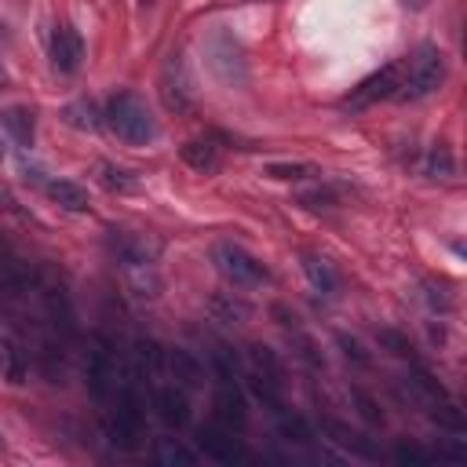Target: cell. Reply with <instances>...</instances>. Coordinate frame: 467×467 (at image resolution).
<instances>
[{"mask_svg": "<svg viewBox=\"0 0 467 467\" xmlns=\"http://www.w3.org/2000/svg\"><path fill=\"white\" fill-rule=\"evenodd\" d=\"M106 124H109V131L120 139V142H128V146H146V142H153L157 139V120H153V113H150V106L135 95V91H117L109 102H106Z\"/></svg>", "mask_w": 467, "mask_h": 467, "instance_id": "obj_1", "label": "cell"}, {"mask_svg": "<svg viewBox=\"0 0 467 467\" xmlns=\"http://www.w3.org/2000/svg\"><path fill=\"white\" fill-rule=\"evenodd\" d=\"M445 80V55L434 47V44H423L412 58H405V77H401V88L394 99L401 102H420L427 95H434Z\"/></svg>", "mask_w": 467, "mask_h": 467, "instance_id": "obj_2", "label": "cell"}, {"mask_svg": "<svg viewBox=\"0 0 467 467\" xmlns=\"http://www.w3.org/2000/svg\"><path fill=\"white\" fill-rule=\"evenodd\" d=\"M212 263H215V270L234 285V288H255V285H263L270 274H266V266L248 252V248H241V244H234V241H219L215 248H212Z\"/></svg>", "mask_w": 467, "mask_h": 467, "instance_id": "obj_3", "label": "cell"}, {"mask_svg": "<svg viewBox=\"0 0 467 467\" xmlns=\"http://www.w3.org/2000/svg\"><path fill=\"white\" fill-rule=\"evenodd\" d=\"M84 376H88V390L95 398H109L120 383V368H117V354L106 339H95V347L88 350V365H84Z\"/></svg>", "mask_w": 467, "mask_h": 467, "instance_id": "obj_4", "label": "cell"}, {"mask_svg": "<svg viewBox=\"0 0 467 467\" xmlns=\"http://www.w3.org/2000/svg\"><path fill=\"white\" fill-rule=\"evenodd\" d=\"M161 99L171 113H190L193 109V80L186 73L182 55H168V62L161 69Z\"/></svg>", "mask_w": 467, "mask_h": 467, "instance_id": "obj_5", "label": "cell"}, {"mask_svg": "<svg viewBox=\"0 0 467 467\" xmlns=\"http://www.w3.org/2000/svg\"><path fill=\"white\" fill-rule=\"evenodd\" d=\"M401 77H405V58H394V62H387L379 73H372L368 80H361L358 91H354L347 102H350V106H372V102H379V99H394L398 88H401Z\"/></svg>", "mask_w": 467, "mask_h": 467, "instance_id": "obj_6", "label": "cell"}, {"mask_svg": "<svg viewBox=\"0 0 467 467\" xmlns=\"http://www.w3.org/2000/svg\"><path fill=\"white\" fill-rule=\"evenodd\" d=\"M109 252L120 266H131V263H157L161 244L139 230H109Z\"/></svg>", "mask_w": 467, "mask_h": 467, "instance_id": "obj_7", "label": "cell"}, {"mask_svg": "<svg viewBox=\"0 0 467 467\" xmlns=\"http://www.w3.org/2000/svg\"><path fill=\"white\" fill-rule=\"evenodd\" d=\"M197 445H201V452H204L208 460H215V463H237V460H244L241 441H237L234 431L223 427V423H204V427L197 431Z\"/></svg>", "mask_w": 467, "mask_h": 467, "instance_id": "obj_8", "label": "cell"}, {"mask_svg": "<svg viewBox=\"0 0 467 467\" xmlns=\"http://www.w3.org/2000/svg\"><path fill=\"white\" fill-rule=\"evenodd\" d=\"M80 62H84V40H80V33L73 26H66V22L55 26V33H51V66L58 73H77Z\"/></svg>", "mask_w": 467, "mask_h": 467, "instance_id": "obj_9", "label": "cell"}, {"mask_svg": "<svg viewBox=\"0 0 467 467\" xmlns=\"http://www.w3.org/2000/svg\"><path fill=\"white\" fill-rule=\"evenodd\" d=\"M212 405H215V420H219L223 427H230V431H241V427H244L248 405H244V394H241L237 379H219Z\"/></svg>", "mask_w": 467, "mask_h": 467, "instance_id": "obj_10", "label": "cell"}, {"mask_svg": "<svg viewBox=\"0 0 467 467\" xmlns=\"http://www.w3.org/2000/svg\"><path fill=\"white\" fill-rule=\"evenodd\" d=\"M102 431H106V441L113 449H120V452H135L142 445V416H131L124 409H117L113 416H106Z\"/></svg>", "mask_w": 467, "mask_h": 467, "instance_id": "obj_11", "label": "cell"}, {"mask_svg": "<svg viewBox=\"0 0 467 467\" xmlns=\"http://www.w3.org/2000/svg\"><path fill=\"white\" fill-rule=\"evenodd\" d=\"M321 434H325L328 441H336L339 449H347V452L361 456V460H379V449H376L361 431H350L347 423H339V420H332V416H325V420H321Z\"/></svg>", "mask_w": 467, "mask_h": 467, "instance_id": "obj_12", "label": "cell"}, {"mask_svg": "<svg viewBox=\"0 0 467 467\" xmlns=\"http://www.w3.org/2000/svg\"><path fill=\"white\" fill-rule=\"evenodd\" d=\"M153 409H157V416H161V423L164 427H186L190 423V401H186V390L182 387H157V394H153Z\"/></svg>", "mask_w": 467, "mask_h": 467, "instance_id": "obj_13", "label": "cell"}, {"mask_svg": "<svg viewBox=\"0 0 467 467\" xmlns=\"http://www.w3.org/2000/svg\"><path fill=\"white\" fill-rule=\"evenodd\" d=\"M164 372H168V376L175 379V387H182V390H193V387H201V379H204L201 361H197L190 350H182V347L164 350Z\"/></svg>", "mask_w": 467, "mask_h": 467, "instance_id": "obj_14", "label": "cell"}, {"mask_svg": "<svg viewBox=\"0 0 467 467\" xmlns=\"http://www.w3.org/2000/svg\"><path fill=\"white\" fill-rule=\"evenodd\" d=\"M120 274H124V288H128L135 299H157V296H161L157 263H131V266H120Z\"/></svg>", "mask_w": 467, "mask_h": 467, "instance_id": "obj_15", "label": "cell"}, {"mask_svg": "<svg viewBox=\"0 0 467 467\" xmlns=\"http://www.w3.org/2000/svg\"><path fill=\"white\" fill-rule=\"evenodd\" d=\"M303 274H306L310 288H314V292H321L325 299H332V296L339 292V274H336V266H332L325 255L306 252V255H303Z\"/></svg>", "mask_w": 467, "mask_h": 467, "instance_id": "obj_16", "label": "cell"}, {"mask_svg": "<svg viewBox=\"0 0 467 467\" xmlns=\"http://www.w3.org/2000/svg\"><path fill=\"white\" fill-rule=\"evenodd\" d=\"M135 379H157L164 376V347L153 339H135Z\"/></svg>", "mask_w": 467, "mask_h": 467, "instance_id": "obj_17", "label": "cell"}, {"mask_svg": "<svg viewBox=\"0 0 467 467\" xmlns=\"http://www.w3.org/2000/svg\"><path fill=\"white\" fill-rule=\"evenodd\" d=\"M208 310H212V317L223 321V325H241V321L252 317V306H248L241 296H234V292H215V296L208 299Z\"/></svg>", "mask_w": 467, "mask_h": 467, "instance_id": "obj_18", "label": "cell"}, {"mask_svg": "<svg viewBox=\"0 0 467 467\" xmlns=\"http://www.w3.org/2000/svg\"><path fill=\"white\" fill-rule=\"evenodd\" d=\"M0 376L15 387L26 383V376H29V354L15 339H0Z\"/></svg>", "mask_w": 467, "mask_h": 467, "instance_id": "obj_19", "label": "cell"}, {"mask_svg": "<svg viewBox=\"0 0 467 467\" xmlns=\"http://www.w3.org/2000/svg\"><path fill=\"white\" fill-rule=\"evenodd\" d=\"M0 124L7 128V135H11L18 146H33V135H36L33 109H26V106H7V109L0 113Z\"/></svg>", "mask_w": 467, "mask_h": 467, "instance_id": "obj_20", "label": "cell"}, {"mask_svg": "<svg viewBox=\"0 0 467 467\" xmlns=\"http://www.w3.org/2000/svg\"><path fill=\"white\" fill-rule=\"evenodd\" d=\"M47 197H51L55 204H62L66 212H88V208H91L88 190H84L80 182H69V179H51V182H47Z\"/></svg>", "mask_w": 467, "mask_h": 467, "instance_id": "obj_21", "label": "cell"}, {"mask_svg": "<svg viewBox=\"0 0 467 467\" xmlns=\"http://www.w3.org/2000/svg\"><path fill=\"white\" fill-rule=\"evenodd\" d=\"M182 161L193 168V171H215L219 168V146L215 142H208V139H190V142H182Z\"/></svg>", "mask_w": 467, "mask_h": 467, "instance_id": "obj_22", "label": "cell"}, {"mask_svg": "<svg viewBox=\"0 0 467 467\" xmlns=\"http://www.w3.org/2000/svg\"><path fill=\"white\" fill-rule=\"evenodd\" d=\"M153 456H157V463H164V467H193L197 463V456L179 441V438H157L153 441Z\"/></svg>", "mask_w": 467, "mask_h": 467, "instance_id": "obj_23", "label": "cell"}, {"mask_svg": "<svg viewBox=\"0 0 467 467\" xmlns=\"http://www.w3.org/2000/svg\"><path fill=\"white\" fill-rule=\"evenodd\" d=\"M99 182H102L109 193H135V190H139V175L128 171V168H117V164H109V161L99 164Z\"/></svg>", "mask_w": 467, "mask_h": 467, "instance_id": "obj_24", "label": "cell"}, {"mask_svg": "<svg viewBox=\"0 0 467 467\" xmlns=\"http://www.w3.org/2000/svg\"><path fill=\"white\" fill-rule=\"evenodd\" d=\"M248 361H252V372H259V376H266V379H277V383H281L285 365H281L277 350H270V347H263V343H252V347H248Z\"/></svg>", "mask_w": 467, "mask_h": 467, "instance_id": "obj_25", "label": "cell"}, {"mask_svg": "<svg viewBox=\"0 0 467 467\" xmlns=\"http://www.w3.org/2000/svg\"><path fill=\"white\" fill-rule=\"evenodd\" d=\"M277 434L285 441H292V445H310V438H314L310 423L303 416H296V412H285V409L277 412Z\"/></svg>", "mask_w": 467, "mask_h": 467, "instance_id": "obj_26", "label": "cell"}, {"mask_svg": "<svg viewBox=\"0 0 467 467\" xmlns=\"http://www.w3.org/2000/svg\"><path fill=\"white\" fill-rule=\"evenodd\" d=\"M62 117L73 124V128H80V131H95V128H102V113L88 102V99H77V102H69L66 109H62Z\"/></svg>", "mask_w": 467, "mask_h": 467, "instance_id": "obj_27", "label": "cell"}, {"mask_svg": "<svg viewBox=\"0 0 467 467\" xmlns=\"http://www.w3.org/2000/svg\"><path fill=\"white\" fill-rule=\"evenodd\" d=\"M431 420H434L438 427H445V431H456V434L467 427V423H463V412H460V409H456L449 398H441V401H431Z\"/></svg>", "mask_w": 467, "mask_h": 467, "instance_id": "obj_28", "label": "cell"}, {"mask_svg": "<svg viewBox=\"0 0 467 467\" xmlns=\"http://www.w3.org/2000/svg\"><path fill=\"white\" fill-rule=\"evenodd\" d=\"M394 460H398L401 467H431V463H434V456H431L423 445H416V441H398V445H394Z\"/></svg>", "mask_w": 467, "mask_h": 467, "instance_id": "obj_29", "label": "cell"}, {"mask_svg": "<svg viewBox=\"0 0 467 467\" xmlns=\"http://www.w3.org/2000/svg\"><path fill=\"white\" fill-rule=\"evenodd\" d=\"M212 365H215V376H219V379H237V358H234L230 347L215 343V350H212Z\"/></svg>", "mask_w": 467, "mask_h": 467, "instance_id": "obj_30", "label": "cell"}, {"mask_svg": "<svg viewBox=\"0 0 467 467\" xmlns=\"http://www.w3.org/2000/svg\"><path fill=\"white\" fill-rule=\"evenodd\" d=\"M270 179H314L317 168L314 164H266Z\"/></svg>", "mask_w": 467, "mask_h": 467, "instance_id": "obj_31", "label": "cell"}, {"mask_svg": "<svg viewBox=\"0 0 467 467\" xmlns=\"http://www.w3.org/2000/svg\"><path fill=\"white\" fill-rule=\"evenodd\" d=\"M350 401L358 405V412H361V420L365 423H383V412H379V405L365 394V390H350Z\"/></svg>", "mask_w": 467, "mask_h": 467, "instance_id": "obj_32", "label": "cell"}, {"mask_svg": "<svg viewBox=\"0 0 467 467\" xmlns=\"http://www.w3.org/2000/svg\"><path fill=\"white\" fill-rule=\"evenodd\" d=\"M336 343L343 347V354H347V361H354V365H368V361H372V358H368V350H365V347H361V343H358L354 336H347V332H339V336H336Z\"/></svg>", "mask_w": 467, "mask_h": 467, "instance_id": "obj_33", "label": "cell"}, {"mask_svg": "<svg viewBox=\"0 0 467 467\" xmlns=\"http://www.w3.org/2000/svg\"><path fill=\"white\" fill-rule=\"evenodd\" d=\"M427 175H452V157H449V150L445 146H438V150H431V157H427Z\"/></svg>", "mask_w": 467, "mask_h": 467, "instance_id": "obj_34", "label": "cell"}, {"mask_svg": "<svg viewBox=\"0 0 467 467\" xmlns=\"http://www.w3.org/2000/svg\"><path fill=\"white\" fill-rule=\"evenodd\" d=\"M292 339H296V347H299L296 354H299V358H303L306 365H314V368H321V354H317V347H314V339H306L303 332H296Z\"/></svg>", "mask_w": 467, "mask_h": 467, "instance_id": "obj_35", "label": "cell"}, {"mask_svg": "<svg viewBox=\"0 0 467 467\" xmlns=\"http://www.w3.org/2000/svg\"><path fill=\"white\" fill-rule=\"evenodd\" d=\"M299 204H306V208H332V193L328 190H310V193H299Z\"/></svg>", "mask_w": 467, "mask_h": 467, "instance_id": "obj_36", "label": "cell"}, {"mask_svg": "<svg viewBox=\"0 0 467 467\" xmlns=\"http://www.w3.org/2000/svg\"><path fill=\"white\" fill-rule=\"evenodd\" d=\"M379 343H387V347H390V354H398V358H409V350H412L398 332H379Z\"/></svg>", "mask_w": 467, "mask_h": 467, "instance_id": "obj_37", "label": "cell"}, {"mask_svg": "<svg viewBox=\"0 0 467 467\" xmlns=\"http://www.w3.org/2000/svg\"><path fill=\"white\" fill-rule=\"evenodd\" d=\"M431 0H405V7H412V11H423Z\"/></svg>", "mask_w": 467, "mask_h": 467, "instance_id": "obj_38", "label": "cell"}, {"mask_svg": "<svg viewBox=\"0 0 467 467\" xmlns=\"http://www.w3.org/2000/svg\"><path fill=\"white\" fill-rule=\"evenodd\" d=\"M139 4H142V7H153V4H157V0H139Z\"/></svg>", "mask_w": 467, "mask_h": 467, "instance_id": "obj_39", "label": "cell"}, {"mask_svg": "<svg viewBox=\"0 0 467 467\" xmlns=\"http://www.w3.org/2000/svg\"><path fill=\"white\" fill-rule=\"evenodd\" d=\"M0 84H4V66H0Z\"/></svg>", "mask_w": 467, "mask_h": 467, "instance_id": "obj_40", "label": "cell"}, {"mask_svg": "<svg viewBox=\"0 0 467 467\" xmlns=\"http://www.w3.org/2000/svg\"><path fill=\"white\" fill-rule=\"evenodd\" d=\"M0 445H4V438H0Z\"/></svg>", "mask_w": 467, "mask_h": 467, "instance_id": "obj_41", "label": "cell"}]
</instances>
